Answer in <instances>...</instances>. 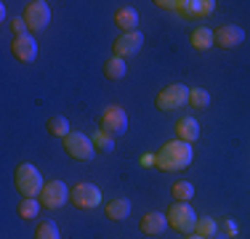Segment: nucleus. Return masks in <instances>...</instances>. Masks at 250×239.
Segmentation results:
<instances>
[{
    "mask_svg": "<svg viewBox=\"0 0 250 239\" xmlns=\"http://www.w3.org/2000/svg\"><path fill=\"white\" fill-rule=\"evenodd\" d=\"M139 229L144 231L146 237H160V234H165V229H168V215H163V213H146L144 218H141Z\"/></svg>",
    "mask_w": 250,
    "mask_h": 239,
    "instance_id": "nucleus-13",
    "label": "nucleus"
},
{
    "mask_svg": "<svg viewBox=\"0 0 250 239\" xmlns=\"http://www.w3.org/2000/svg\"><path fill=\"white\" fill-rule=\"evenodd\" d=\"M194 159V152H192V143L187 141H168L163 143L157 154H154V165L160 170H168V173H176V170H187Z\"/></svg>",
    "mask_w": 250,
    "mask_h": 239,
    "instance_id": "nucleus-1",
    "label": "nucleus"
},
{
    "mask_svg": "<svg viewBox=\"0 0 250 239\" xmlns=\"http://www.w3.org/2000/svg\"><path fill=\"white\" fill-rule=\"evenodd\" d=\"M189 91H192V88L178 85V82L165 85L163 91L157 93V101H154V104H157L160 112H176V109H181V106L189 101Z\"/></svg>",
    "mask_w": 250,
    "mask_h": 239,
    "instance_id": "nucleus-4",
    "label": "nucleus"
},
{
    "mask_svg": "<svg viewBox=\"0 0 250 239\" xmlns=\"http://www.w3.org/2000/svg\"><path fill=\"white\" fill-rule=\"evenodd\" d=\"M69 191L72 189H67L64 181H48L45 189H43V194H40L38 199H40V205L48 207V210H59L64 202H69Z\"/></svg>",
    "mask_w": 250,
    "mask_h": 239,
    "instance_id": "nucleus-8",
    "label": "nucleus"
},
{
    "mask_svg": "<svg viewBox=\"0 0 250 239\" xmlns=\"http://www.w3.org/2000/svg\"><path fill=\"white\" fill-rule=\"evenodd\" d=\"M189 104H192L194 109H208V106H210V93H208L205 88H192V91H189Z\"/></svg>",
    "mask_w": 250,
    "mask_h": 239,
    "instance_id": "nucleus-24",
    "label": "nucleus"
},
{
    "mask_svg": "<svg viewBox=\"0 0 250 239\" xmlns=\"http://www.w3.org/2000/svg\"><path fill=\"white\" fill-rule=\"evenodd\" d=\"M154 5H160V8H178V3H173V0H157Z\"/></svg>",
    "mask_w": 250,
    "mask_h": 239,
    "instance_id": "nucleus-28",
    "label": "nucleus"
},
{
    "mask_svg": "<svg viewBox=\"0 0 250 239\" xmlns=\"http://www.w3.org/2000/svg\"><path fill=\"white\" fill-rule=\"evenodd\" d=\"M187 239H205V237H200V234H187Z\"/></svg>",
    "mask_w": 250,
    "mask_h": 239,
    "instance_id": "nucleus-31",
    "label": "nucleus"
},
{
    "mask_svg": "<svg viewBox=\"0 0 250 239\" xmlns=\"http://www.w3.org/2000/svg\"><path fill=\"white\" fill-rule=\"evenodd\" d=\"M213 38H216V45L218 48H237L242 45V40H245V32H242V27H237V24H224V27H218L216 32H213Z\"/></svg>",
    "mask_w": 250,
    "mask_h": 239,
    "instance_id": "nucleus-12",
    "label": "nucleus"
},
{
    "mask_svg": "<svg viewBox=\"0 0 250 239\" xmlns=\"http://www.w3.org/2000/svg\"><path fill=\"white\" fill-rule=\"evenodd\" d=\"M189 43H192L194 51H208V48L216 43V38H213V32L208 27H197V29H192V35H189Z\"/></svg>",
    "mask_w": 250,
    "mask_h": 239,
    "instance_id": "nucleus-18",
    "label": "nucleus"
},
{
    "mask_svg": "<svg viewBox=\"0 0 250 239\" xmlns=\"http://www.w3.org/2000/svg\"><path fill=\"white\" fill-rule=\"evenodd\" d=\"M48 133L56 136V139H67V136L72 133V130H69V120L62 117V115H53L48 120Z\"/></svg>",
    "mask_w": 250,
    "mask_h": 239,
    "instance_id": "nucleus-21",
    "label": "nucleus"
},
{
    "mask_svg": "<svg viewBox=\"0 0 250 239\" xmlns=\"http://www.w3.org/2000/svg\"><path fill=\"white\" fill-rule=\"evenodd\" d=\"M176 133H178V141L194 143V141L200 139V122H197L194 117H184V120H178Z\"/></svg>",
    "mask_w": 250,
    "mask_h": 239,
    "instance_id": "nucleus-17",
    "label": "nucleus"
},
{
    "mask_svg": "<svg viewBox=\"0 0 250 239\" xmlns=\"http://www.w3.org/2000/svg\"><path fill=\"white\" fill-rule=\"evenodd\" d=\"M40 199H21L19 202V207H16V213H19V218L21 220H35L40 215Z\"/></svg>",
    "mask_w": 250,
    "mask_h": 239,
    "instance_id": "nucleus-22",
    "label": "nucleus"
},
{
    "mask_svg": "<svg viewBox=\"0 0 250 239\" xmlns=\"http://www.w3.org/2000/svg\"><path fill=\"white\" fill-rule=\"evenodd\" d=\"M35 239H59V226L53 220H43L35 229Z\"/></svg>",
    "mask_w": 250,
    "mask_h": 239,
    "instance_id": "nucleus-26",
    "label": "nucleus"
},
{
    "mask_svg": "<svg viewBox=\"0 0 250 239\" xmlns=\"http://www.w3.org/2000/svg\"><path fill=\"white\" fill-rule=\"evenodd\" d=\"M141 45H144V35L136 29V32H120V38L115 40L112 51H115V56L128 59V56H136L141 51Z\"/></svg>",
    "mask_w": 250,
    "mask_h": 239,
    "instance_id": "nucleus-11",
    "label": "nucleus"
},
{
    "mask_svg": "<svg viewBox=\"0 0 250 239\" xmlns=\"http://www.w3.org/2000/svg\"><path fill=\"white\" fill-rule=\"evenodd\" d=\"M130 199L128 197H117V199H112V202H106V218L109 220H115V223H120V220H125L130 215Z\"/></svg>",
    "mask_w": 250,
    "mask_h": 239,
    "instance_id": "nucleus-16",
    "label": "nucleus"
},
{
    "mask_svg": "<svg viewBox=\"0 0 250 239\" xmlns=\"http://www.w3.org/2000/svg\"><path fill=\"white\" fill-rule=\"evenodd\" d=\"M115 24L120 27V32H136V27H139V11L130 8V5H123L115 14Z\"/></svg>",
    "mask_w": 250,
    "mask_h": 239,
    "instance_id": "nucleus-15",
    "label": "nucleus"
},
{
    "mask_svg": "<svg viewBox=\"0 0 250 239\" xmlns=\"http://www.w3.org/2000/svg\"><path fill=\"white\" fill-rule=\"evenodd\" d=\"M216 231H218V223L213 218H197V226H194V234L205 237V239H216Z\"/></svg>",
    "mask_w": 250,
    "mask_h": 239,
    "instance_id": "nucleus-23",
    "label": "nucleus"
},
{
    "mask_svg": "<svg viewBox=\"0 0 250 239\" xmlns=\"http://www.w3.org/2000/svg\"><path fill=\"white\" fill-rule=\"evenodd\" d=\"M141 165H144V167L154 165V154H144V157H141Z\"/></svg>",
    "mask_w": 250,
    "mask_h": 239,
    "instance_id": "nucleus-30",
    "label": "nucleus"
},
{
    "mask_svg": "<svg viewBox=\"0 0 250 239\" xmlns=\"http://www.w3.org/2000/svg\"><path fill=\"white\" fill-rule=\"evenodd\" d=\"M69 202L80 210H93V207L101 205V189L93 186V183H77L69 191Z\"/></svg>",
    "mask_w": 250,
    "mask_h": 239,
    "instance_id": "nucleus-7",
    "label": "nucleus"
},
{
    "mask_svg": "<svg viewBox=\"0 0 250 239\" xmlns=\"http://www.w3.org/2000/svg\"><path fill=\"white\" fill-rule=\"evenodd\" d=\"M11 53L16 56V61L32 64L35 59H38V40H35V35H32V32L16 35L14 43H11Z\"/></svg>",
    "mask_w": 250,
    "mask_h": 239,
    "instance_id": "nucleus-9",
    "label": "nucleus"
},
{
    "mask_svg": "<svg viewBox=\"0 0 250 239\" xmlns=\"http://www.w3.org/2000/svg\"><path fill=\"white\" fill-rule=\"evenodd\" d=\"M178 11L184 16H189V19H194V16H210L216 11V3L213 0H184V3H178Z\"/></svg>",
    "mask_w": 250,
    "mask_h": 239,
    "instance_id": "nucleus-14",
    "label": "nucleus"
},
{
    "mask_svg": "<svg viewBox=\"0 0 250 239\" xmlns=\"http://www.w3.org/2000/svg\"><path fill=\"white\" fill-rule=\"evenodd\" d=\"M168 226L181 234H194V226H197V213L192 210L189 202H173L168 210Z\"/></svg>",
    "mask_w": 250,
    "mask_h": 239,
    "instance_id": "nucleus-3",
    "label": "nucleus"
},
{
    "mask_svg": "<svg viewBox=\"0 0 250 239\" xmlns=\"http://www.w3.org/2000/svg\"><path fill=\"white\" fill-rule=\"evenodd\" d=\"M194 197V186L189 181H176L173 183V199L176 202H189Z\"/></svg>",
    "mask_w": 250,
    "mask_h": 239,
    "instance_id": "nucleus-25",
    "label": "nucleus"
},
{
    "mask_svg": "<svg viewBox=\"0 0 250 239\" xmlns=\"http://www.w3.org/2000/svg\"><path fill=\"white\" fill-rule=\"evenodd\" d=\"M99 128L106 130V133H112V136H123L125 130H128V115H125V109L123 106H109V109L101 115Z\"/></svg>",
    "mask_w": 250,
    "mask_h": 239,
    "instance_id": "nucleus-10",
    "label": "nucleus"
},
{
    "mask_svg": "<svg viewBox=\"0 0 250 239\" xmlns=\"http://www.w3.org/2000/svg\"><path fill=\"white\" fill-rule=\"evenodd\" d=\"M91 141H93V146H96V152H101V154H109L112 149H115V136L101 130V128L91 136Z\"/></svg>",
    "mask_w": 250,
    "mask_h": 239,
    "instance_id": "nucleus-19",
    "label": "nucleus"
},
{
    "mask_svg": "<svg viewBox=\"0 0 250 239\" xmlns=\"http://www.w3.org/2000/svg\"><path fill=\"white\" fill-rule=\"evenodd\" d=\"M21 19L27 21V27L32 32H43L45 27L51 24V5L45 0H29L24 5V16Z\"/></svg>",
    "mask_w": 250,
    "mask_h": 239,
    "instance_id": "nucleus-6",
    "label": "nucleus"
},
{
    "mask_svg": "<svg viewBox=\"0 0 250 239\" xmlns=\"http://www.w3.org/2000/svg\"><path fill=\"white\" fill-rule=\"evenodd\" d=\"M125 72H128V67H125V59H120V56H112L109 61L104 64V75L109 77V80H123Z\"/></svg>",
    "mask_w": 250,
    "mask_h": 239,
    "instance_id": "nucleus-20",
    "label": "nucleus"
},
{
    "mask_svg": "<svg viewBox=\"0 0 250 239\" xmlns=\"http://www.w3.org/2000/svg\"><path fill=\"white\" fill-rule=\"evenodd\" d=\"M64 152L69 154L72 159H80V162H88V159H93V154H96V146H93L91 136L80 133V130H72V133L64 139Z\"/></svg>",
    "mask_w": 250,
    "mask_h": 239,
    "instance_id": "nucleus-5",
    "label": "nucleus"
},
{
    "mask_svg": "<svg viewBox=\"0 0 250 239\" xmlns=\"http://www.w3.org/2000/svg\"><path fill=\"white\" fill-rule=\"evenodd\" d=\"M11 29H14V38H16V35H24L29 27H27L24 19H11Z\"/></svg>",
    "mask_w": 250,
    "mask_h": 239,
    "instance_id": "nucleus-27",
    "label": "nucleus"
},
{
    "mask_svg": "<svg viewBox=\"0 0 250 239\" xmlns=\"http://www.w3.org/2000/svg\"><path fill=\"white\" fill-rule=\"evenodd\" d=\"M226 234H229V237L237 234V223H234V220H226Z\"/></svg>",
    "mask_w": 250,
    "mask_h": 239,
    "instance_id": "nucleus-29",
    "label": "nucleus"
},
{
    "mask_svg": "<svg viewBox=\"0 0 250 239\" xmlns=\"http://www.w3.org/2000/svg\"><path fill=\"white\" fill-rule=\"evenodd\" d=\"M14 186H16V191H19L24 199H35V197L43 194L45 181H43V176H40V170L35 165L21 162L14 170Z\"/></svg>",
    "mask_w": 250,
    "mask_h": 239,
    "instance_id": "nucleus-2",
    "label": "nucleus"
}]
</instances>
